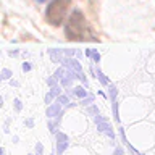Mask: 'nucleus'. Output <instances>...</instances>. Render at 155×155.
Here are the masks:
<instances>
[{
  "instance_id": "1",
  "label": "nucleus",
  "mask_w": 155,
  "mask_h": 155,
  "mask_svg": "<svg viewBox=\"0 0 155 155\" xmlns=\"http://www.w3.org/2000/svg\"><path fill=\"white\" fill-rule=\"evenodd\" d=\"M66 37L70 41H92V34L84 19V15L78 10L71 13L66 23Z\"/></svg>"
},
{
  "instance_id": "2",
  "label": "nucleus",
  "mask_w": 155,
  "mask_h": 155,
  "mask_svg": "<svg viewBox=\"0 0 155 155\" xmlns=\"http://www.w3.org/2000/svg\"><path fill=\"white\" fill-rule=\"evenodd\" d=\"M70 3L71 0H52V3L47 7V12H45L47 21L53 24V26H61V23L65 21Z\"/></svg>"
},
{
  "instance_id": "3",
  "label": "nucleus",
  "mask_w": 155,
  "mask_h": 155,
  "mask_svg": "<svg viewBox=\"0 0 155 155\" xmlns=\"http://www.w3.org/2000/svg\"><path fill=\"white\" fill-rule=\"evenodd\" d=\"M66 136H63V134H58V152H63V150L66 149Z\"/></svg>"
},
{
  "instance_id": "4",
  "label": "nucleus",
  "mask_w": 155,
  "mask_h": 155,
  "mask_svg": "<svg viewBox=\"0 0 155 155\" xmlns=\"http://www.w3.org/2000/svg\"><path fill=\"white\" fill-rule=\"evenodd\" d=\"M37 153H39V155L42 153V145H37Z\"/></svg>"
},
{
  "instance_id": "5",
  "label": "nucleus",
  "mask_w": 155,
  "mask_h": 155,
  "mask_svg": "<svg viewBox=\"0 0 155 155\" xmlns=\"http://www.w3.org/2000/svg\"><path fill=\"white\" fill-rule=\"evenodd\" d=\"M0 155H5V150L3 149H0Z\"/></svg>"
},
{
  "instance_id": "6",
  "label": "nucleus",
  "mask_w": 155,
  "mask_h": 155,
  "mask_svg": "<svg viewBox=\"0 0 155 155\" xmlns=\"http://www.w3.org/2000/svg\"><path fill=\"white\" fill-rule=\"evenodd\" d=\"M37 2H45V0H37Z\"/></svg>"
}]
</instances>
